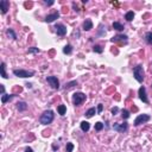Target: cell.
Listing matches in <instances>:
<instances>
[{"instance_id": "d6a6232c", "label": "cell", "mask_w": 152, "mask_h": 152, "mask_svg": "<svg viewBox=\"0 0 152 152\" xmlns=\"http://www.w3.org/2000/svg\"><path fill=\"white\" fill-rule=\"evenodd\" d=\"M46 5H49V6H51V5H54V1H48V0H45L44 1Z\"/></svg>"}, {"instance_id": "83f0119b", "label": "cell", "mask_w": 152, "mask_h": 152, "mask_svg": "<svg viewBox=\"0 0 152 152\" xmlns=\"http://www.w3.org/2000/svg\"><path fill=\"white\" fill-rule=\"evenodd\" d=\"M77 85V82L76 81H73V82H69V83H67V85H65V89H70V88H73L74 86H76Z\"/></svg>"}, {"instance_id": "f546056e", "label": "cell", "mask_w": 152, "mask_h": 152, "mask_svg": "<svg viewBox=\"0 0 152 152\" xmlns=\"http://www.w3.org/2000/svg\"><path fill=\"white\" fill-rule=\"evenodd\" d=\"M39 52V49L38 48H30L29 49V54H38Z\"/></svg>"}, {"instance_id": "8fae6325", "label": "cell", "mask_w": 152, "mask_h": 152, "mask_svg": "<svg viewBox=\"0 0 152 152\" xmlns=\"http://www.w3.org/2000/svg\"><path fill=\"white\" fill-rule=\"evenodd\" d=\"M127 38H128V37L125 36V34H118V36L113 37V38H112V42H113V43H116V42L126 43V42H127Z\"/></svg>"}, {"instance_id": "836d02e7", "label": "cell", "mask_w": 152, "mask_h": 152, "mask_svg": "<svg viewBox=\"0 0 152 152\" xmlns=\"http://www.w3.org/2000/svg\"><path fill=\"white\" fill-rule=\"evenodd\" d=\"M1 86V95H4L5 94V87H4V85H0Z\"/></svg>"}, {"instance_id": "6da1fadb", "label": "cell", "mask_w": 152, "mask_h": 152, "mask_svg": "<svg viewBox=\"0 0 152 152\" xmlns=\"http://www.w3.org/2000/svg\"><path fill=\"white\" fill-rule=\"evenodd\" d=\"M54 118H55V114H54L52 110H45L42 115H40L39 121H40V124L42 125H49V124L52 122Z\"/></svg>"}, {"instance_id": "74e56055", "label": "cell", "mask_w": 152, "mask_h": 152, "mask_svg": "<svg viewBox=\"0 0 152 152\" xmlns=\"http://www.w3.org/2000/svg\"><path fill=\"white\" fill-rule=\"evenodd\" d=\"M151 87H152V86H151Z\"/></svg>"}, {"instance_id": "ac0fdd59", "label": "cell", "mask_w": 152, "mask_h": 152, "mask_svg": "<svg viewBox=\"0 0 152 152\" xmlns=\"http://www.w3.org/2000/svg\"><path fill=\"white\" fill-rule=\"evenodd\" d=\"M113 29H114V30H118V31H122L125 27H124V25H121L119 22H114L113 23Z\"/></svg>"}, {"instance_id": "9c48e42d", "label": "cell", "mask_w": 152, "mask_h": 152, "mask_svg": "<svg viewBox=\"0 0 152 152\" xmlns=\"http://www.w3.org/2000/svg\"><path fill=\"white\" fill-rule=\"evenodd\" d=\"M55 29H56V32L58 36H64V34L67 33V27H65L63 24H57V25L55 26Z\"/></svg>"}, {"instance_id": "ffe728a7", "label": "cell", "mask_w": 152, "mask_h": 152, "mask_svg": "<svg viewBox=\"0 0 152 152\" xmlns=\"http://www.w3.org/2000/svg\"><path fill=\"white\" fill-rule=\"evenodd\" d=\"M57 110H58V113L61 115H64L65 112H67V107H65L64 105H59L58 107H57Z\"/></svg>"}, {"instance_id": "d590c367", "label": "cell", "mask_w": 152, "mask_h": 152, "mask_svg": "<svg viewBox=\"0 0 152 152\" xmlns=\"http://www.w3.org/2000/svg\"><path fill=\"white\" fill-rule=\"evenodd\" d=\"M26 86H27V88H32V85H31V83H26Z\"/></svg>"}, {"instance_id": "9a60e30c", "label": "cell", "mask_w": 152, "mask_h": 152, "mask_svg": "<svg viewBox=\"0 0 152 152\" xmlns=\"http://www.w3.org/2000/svg\"><path fill=\"white\" fill-rule=\"evenodd\" d=\"M17 108H18L19 112H24V110L27 109V105H26V102H18Z\"/></svg>"}, {"instance_id": "1f68e13d", "label": "cell", "mask_w": 152, "mask_h": 152, "mask_svg": "<svg viewBox=\"0 0 152 152\" xmlns=\"http://www.w3.org/2000/svg\"><path fill=\"white\" fill-rule=\"evenodd\" d=\"M110 112H112L113 115H115L116 113L119 112V108H118V107H114V108H112V110H110Z\"/></svg>"}, {"instance_id": "603a6c76", "label": "cell", "mask_w": 152, "mask_h": 152, "mask_svg": "<svg viewBox=\"0 0 152 152\" xmlns=\"http://www.w3.org/2000/svg\"><path fill=\"white\" fill-rule=\"evenodd\" d=\"M95 112H96V110H95V108H89V109H88L87 112H86V114H85V115L87 116V118H92V116H93L94 114H95Z\"/></svg>"}, {"instance_id": "30bf717a", "label": "cell", "mask_w": 152, "mask_h": 152, "mask_svg": "<svg viewBox=\"0 0 152 152\" xmlns=\"http://www.w3.org/2000/svg\"><path fill=\"white\" fill-rule=\"evenodd\" d=\"M9 7H10V3L7 0H1V1H0V10H1V13L3 14L7 13Z\"/></svg>"}, {"instance_id": "7402d4cb", "label": "cell", "mask_w": 152, "mask_h": 152, "mask_svg": "<svg viewBox=\"0 0 152 152\" xmlns=\"http://www.w3.org/2000/svg\"><path fill=\"white\" fill-rule=\"evenodd\" d=\"M71 51H73V46H71V45H70V44H68V45H65L64 48H63V52H64V54H67V55L71 54Z\"/></svg>"}, {"instance_id": "7a4b0ae2", "label": "cell", "mask_w": 152, "mask_h": 152, "mask_svg": "<svg viewBox=\"0 0 152 152\" xmlns=\"http://www.w3.org/2000/svg\"><path fill=\"white\" fill-rule=\"evenodd\" d=\"M133 75H134V79L137 80V81L139 82V83H141V82L144 81V69H143V65H137V67H134V69H133Z\"/></svg>"}, {"instance_id": "f1b7e54d", "label": "cell", "mask_w": 152, "mask_h": 152, "mask_svg": "<svg viewBox=\"0 0 152 152\" xmlns=\"http://www.w3.org/2000/svg\"><path fill=\"white\" fill-rule=\"evenodd\" d=\"M102 128H103V124H102V122H100V121H99V122H96V124H95V131H101Z\"/></svg>"}, {"instance_id": "5bb4252c", "label": "cell", "mask_w": 152, "mask_h": 152, "mask_svg": "<svg viewBox=\"0 0 152 152\" xmlns=\"http://www.w3.org/2000/svg\"><path fill=\"white\" fill-rule=\"evenodd\" d=\"M13 96H16V95H14V94H11V95H10V94H4V95H1V102H3V103H6V102L10 101Z\"/></svg>"}, {"instance_id": "cb8c5ba5", "label": "cell", "mask_w": 152, "mask_h": 152, "mask_svg": "<svg viewBox=\"0 0 152 152\" xmlns=\"http://www.w3.org/2000/svg\"><path fill=\"white\" fill-rule=\"evenodd\" d=\"M145 40H146L147 44L152 45V32H147V33L145 34Z\"/></svg>"}, {"instance_id": "ba28073f", "label": "cell", "mask_w": 152, "mask_h": 152, "mask_svg": "<svg viewBox=\"0 0 152 152\" xmlns=\"http://www.w3.org/2000/svg\"><path fill=\"white\" fill-rule=\"evenodd\" d=\"M139 99H140L143 102H145V103L149 102V99H147V96H146V89H145V87H143V86L139 88Z\"/></svg>"}, {"instance_id": "4fadbf2b", "label": "cell", "mask_w": 152, "mask_h": 152, "mask_svg": "<svg viewBox=\"0 0 152 152\" xmlns=\"http://www.w3.org/2000/svg\"><path fill=\"white\" fill-rule=\"evenodd\" d=\"M93 29V23L90 19H86V22L83 23V30L85 31H90Z\"/></svg>"}, {"instance_id": "8992f818", "label": "cell", "mask_w": 152, "mask_h": 152, "mask_svg": "<svg viewBox=\"0 0 152 152\" xmlns=\"http://www.w3.org/2000/svg\"><path fill=\"white\" fill-rule=\"evenodd\" d=\"M46 81H48V83L54 88V89H58L59 88V81L56 76H48V77H46Z\"/></svg>"}, {"instance_id": "3957f363", "label": "cell", "mask_w": 152, "mask_h": 152, "mask_svg": "<svg viewBox=\"0 0 152 152\" xmlns=\"http://www.w3.org/2000/svg\"><path fill=\"white\" fill-rule=\"evenodd\" d=\"M13 74L18 77H31V76L34 75V71L33 70H24V69H14L13 70Z\"/></svg>"}, {"instance_id": "d6986e66", "label": "cell", "mask_w": 152, "mask_h": 152, "mask_svg": "<svg viewBox=\"0 0 152 152\" xmlns=\"http://www.w3.org/2000/svg\"><path fill=\"white\" fill-rule=\"evenodd\" d=\"M6 34L9 37H11L12 39H17V34L14 33V31L12 29H7V31H6Z\"/></svg>"}, {"instance_id": "4dcf8cb0", "label": "cell", "mask_w": 152, "mask_h": 152, "mask_svg": "<svg viewBox=\"0 0 152 152\" xmlns=\"http://www.w3.org/2000/svg\"><path fill=\"white\" fill-rule=\"evenodd\" d=\"M102 109H103V106H102L101 103H99V105H98V113H99V114H101Z\"/></svg>"}, {"instance_id": "484cf974", "label": "cell", "mask_w": 152, "mask_h": 152, "mask_svg": "<svg viewBox=\"0 0 152 152\" xmlns=\"http://www.w3.org/2000/svg\"><path fill=\"white\" fill-rule=\"evenodd\" d=\"M93 50L95 51L96 54H102V51H103V49L100 46V45H94L93 46Z\"/></svg>"}, {"instance_id": "7c38bea8", "label": "cell", "mask_w": 152, "mask_h": 152, "mask_svg": "<svg viewBox=\"0 0 152 152\" xmlns=\"http://www.w3.org/2000/svg\"><path fill=\"white\" fill-rule=\"evenodd\" d=\"M58 17H59V13H58V12H56V13H52V14H49V16H46V17H45V22H46V23H52L54 20L58 19Z\"/></svg>"}, {"instance_id": "e575fe53", "label": "cell", "mask_w": 152, "mask_h": 152, "mask_svg": "<svg viewBox=\"0 0 152 152\" xmlns=\"http://www.w3.org/2000/svg\"><path fill=\"white\" fill-rule=\"evenodd\" d=\"M25 152H33V150H32L31 147H26V149H25Z\"/></svg>"}, {"instance_id": "e0dca14e", "label": "cell", "mask_w": 152, "mask_h": 152, "mask_svg": "<svg viewBox=\"0 0 152 152\" xmlns=\"http://www.w3.org/2000/svg\"><path fill=\"white\" fill-rule=\"evenodd\" d=\"M0 70H1V76H3L4 79H7L9 76H7V74H6V64L5 63H1V65H0Z\"/></svg>"}, {"instance_id": "4316f807", "label": "cell", "mask_w": 152, "mask_h": 152, "mask_svg": "<svg viewBox=\"0 0 152 152\" xmlns=\"http://www.w3.org/2000/svg\"><path fill=\"white\" fill-rule=\"evenodd\" d=\"M74 150V144L73 143H68L67 146H65V151L67 152H73Z\"/></svg>"}, {"instance_id": "8d00e7d4", "label": "cell", "mask_w": 152, "mask_h": 152, "mask_svg": "<svg viewBox=\"0 0 152 152\" xmlns=\"http://www.w3.org/2000/svg\"><path fill=\"white\" fill-rule=\"evenodd\" d=\"M52 147H54V150H58V145H57V146H56V145H54Z\"/></svg>"}, {"instance_id": "5b68a950", "label": "cell", "mask_w": 152, "mask_h": 152, "mask_svg": "<svg viewBox=\"0 0 152 152\" xmlns=\"http://www.w3.org/2000/svg\"><path fill=\"white\" fill-rule=\"evenodd\" d=\"M151 118H150L149 114H140V115H138L137 119L134 120V126H139V125H141V124H145V122H147Z\"/></svg>"}, {"instance_id": "2e32d148", "label": "cell", "mask_w": 152, "mask_h": 152, "mask_svg": "<svg viewBox=\"0 0 152 152\" xmlns=\"http://www.w3.org/2000/svg\"><path fill=\"white\" fill-rule=\"evenodd\" d=\"M90 128V125L88 121H82L81 122V130L83 131V132H88Z\"/></svg>"}, {"instance_id": "d4e9b609", "label": "cell", "mask_w": 152, "mask_h": 152, "mask_svg": "<svg viewBox=\"0 0 152 152\" xmlns=\"http://www.w3.org/2000/svg\"><path fill=\"white\" fill-rule=\"evenodd\" d=\"M121 116H122V119L126 120V119L130 118V112H128L127 109H122V112H121Z\"/></svg>"}, {"instance_id": "44dd1931", "label": "cell", "mask_w": 152, "mask_h": 152, "mask_svg": "<svg viewBox=\"0 0 152 152\" xmlns=\"http://www.w3.org/2000/svg\"><path fill=\"white\" fill-rule=\"evenodd\" d=\"M133 18H134V13H133L132 11L127 12V13H126V16H125V19H126L127 22H132V20H133Z\"/></svg>"}, {"instance_id": "52a82bcc", "label": "cell", "mask_w": 152, "mask_h": 152, "mask_svg": "<svg viewBox=\"0 0 152 152\" xmlns=\"http://www.w3.org/2000/svg\"><path fill=\"white\" fill-rule=\"evenodd\" d=\"M113 128H114L116 132L124 133V132H126L127 128H128V124H127V122H124V124H114L113 125Z\"/></svg>"}, {"instance_id": "277c9868", "label": "cell", "mask_w": 152, "mask_h": 152, "mask_svg": "<svg viewBox=\"0 0 152 152\" xmlns=\"http://www.w3.org/2000/svg\"><path fill=\"white\" fill-rule=\"evenodd\" d=\"M83 101H86V94L75 93L73 95V102H74L75 106H80L81 103H83Z\"/></svg>"}]
</instances>
